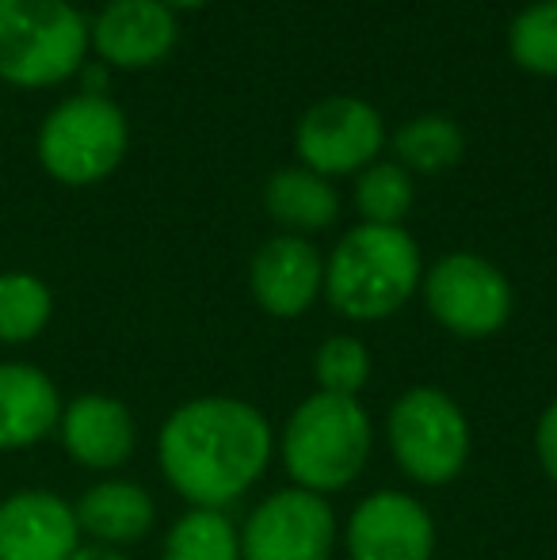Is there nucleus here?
<instances>
[{
  "instance_id": "a878e982",
  "label": "nucleus",
  "mask_w": 557,
  "mask_h": 560,
  "mask_svg": "<svg viewBox=\"0 0 557 560\" xmlns=\"http://www.w3.org/2000/svg\"><path fill=\"white\" fill-rule=\"evenodd\" d=\"M164 8H172V12H179V8H202L210 4V0H161Z\"/></svg>"
},
{
  "instance_id": "412c9836",
  "label": "nucleus",
  "mask_w": 557,
  "mask_h": 560,
  "mask_svg": "<svg viewBox=\"0 0 557 560\" xmlns=\"http://www.w3.org/2000/svg\"><path fill=\"white\" fill-rule=\"evenodd\" d=\"M413 199V172H405L397 161H374L356 176V210L367 225H402Z\"/></svg>"
},
{
  "instance_id": "1a4fd4ad",
  "label": "nucleus",
  "mask_w": 557,
  "mask_h": 560,
  "mask_svg": "<svg viewBox=\"0 0 557 560\" xmlns=\"http://www.w3.org/2000/svg\"><path fill=\"white\" fill-rule=\"evenodd\" d=\"M386 145L382 115L367 100L356 96H328L317 100L294 130V149L302 168L317 176H359L367 164L379 161Z\"/></svg>"
},
{
  "instance_id": "0eeeda50",
  "label": "nucleus",
  "mask_w": 557,
  "mask_h": 560,
  "mask_svg": "<svg viewBox=\"0 0 557 560\" xmlns=\"http://www.w3.org/2000/svg\"><path fill=\"white\" fill-rule=\"evenodd\" d=\"M420 298L428 317L459 339H489L512 320L515 294L508 275L477 252H446L423 267Z\"/></svg>"
},
{
  "instance_id": "39448f33",
  "label": "nucleus",
  "mask_w": 557,
  "mask_h": 560,
  "mask_svg": "<svg viewBox=\"0 0 557 560\" xmlns=\"http://www.w3.org/2000/svg\"><path fill=\"white\" fill-rule=\"evenodd\" d=\"M386 446L405 480L446 488L466 472L474 428L459 400L439 385H409L386 412Z\"/></svg>"
},
{
  "instance_id": "9b49d317",
  "label": "nucleus",
  "mask_w": 557,
  "mask_h": 560,
  "mask_svg": "<svg viewBox=\"0 0 557 560\" xmlns=\"http://www.w3.org/2000/svg\"><path fill=\"white\" fill-rule=\"evenodd\" d=\"M176 12L161 0H107L89 20V46L112 69H153L176 50Z\"/></svg>"
},
{
  "instance_id": "b1692460",
  "label": "nucleus",
  "mask_w": 557,
  "mask_h": 560,
  "mask_svg": "<svg viewBox=\"0 0 557 560\" xmlns=\"http://www.w3.org/2000/svg\"><path fill=\"white\" fill-rule=\"evenodd\" d=\"M535 457L543 465L546 480L557 488V397L550 405L538 412V423H535Z\"/></svg>"
},
{
  "instance_id": "4be33fe9",
  "label": "nucleus",
  "mask_w": 557,
  "mask_h": 560,
  "mask_svg": "<svg viewBox=\"0 0 557 560\" xmlns=\"http://www.w3.org/2000/svg\"><path fill=\"white\" fill-rule=\"evenodd\" d=\"M371 347L351 332H336L313 351V382L328 397H359L371 382Z\"/></svg>"
},
{
  "instance_id": "ddd939ff",
  "label": "nucleus",
  "mask_w": 557,
  "mask_h": 560,
  "mask_svg": "<svg viewBox=\"0 0 557 560\" xmlns=\"http://www.w3.org/2000/svg\"><path fill=\"white\" fill-rule=\"evenodd\" d=\"M81 546L73 503L50 488H20L0 500V560H73Z\"/></svg>"
},
{
  "instance_id": "aec40b11",
  "label": "nucleus",
  "mask_w": 557,
  "mask_h": 560,
  "mask_svg": "<svg viewBox=\"0 0 557 560\" xmlns=\"http://www.w3.org/2000/svg\"><path fill=\"white\" fill-rule=\"evenodd\" d=\"M54 317V294L31 271H0V343L23 347L46 332Z\"/></svg>"
},
{
  "instance_id": "9d476101",
  "label": "nucleus",
  "mask_w": 557,
  "mask_h": 560,
  "mask_svg": "<svg viewBox=\"0 0 557 560\" xmlns=\"http://www.w3.org/2000/svg\"><path fill=\"white\" fill-rule=\"evenodd\" d=\"M340 541L348 560H431L439 530L423 500L402 488H379L351 508Z\"/></svg>"
},
{
  "instance_id": "6e6552de",
  "label": "nucleus",
  "mask_w": 557,
  "mask_h": 560,
  "mask_svg": "<svg viewBox=\"0 0 557 560\" xmlns=\"http://www.w3.org/2000/svg\"><path fill=\"white\" fill-rule=\"evenodd\" d=\"M237 534L241 560H333L340 546V518L325 495L287 485L264 495Z\"/></svg>"
},
{
  "instance_id": "dca6fc26",
  "label": "nucleus",
  "mask_w": 557,
  "mask_h": 560,
  "mask_svg": "<svg viewBox=\"0 0 557 560\" xmlns=\"http://www.w3.org/2000/svg\"><path fill=\"white\" fill-rule=\"evenodd\" d=\"M73 515L81 538H89L92 546L127 549L149 538V530L156 526V500L138 480L104 477L84 488L81 500L73 503Z\"/></svg>"
},
{
  "instance_id": "4468645a",
  "label": "nucleus",
  "mask_w": 557,
  "mask_h": 560,
  "mask_svg": "<svg viewBox=\"0 0 557 560\" xmlns=\"http://www.w3.org/2000/svg\"><path fill=\"white\" fill-rule=\"evenodd\" d=\"M54 435L61 450L89 472H115L135 457L138 420L112 393H81L66 400Z\"/></svg>"
},
{
  "instance_id": "6ab92c4d",
  "label": "nucleus",
  "mask_w": 557,
  "mask_h": 560,
  "mask_svg": "<svg viewBox=\"0 0 557 560\" xmlns=\"http://www.w3.org/2000/svg\"><path fill=\"white\" fill-rule=\"evenodd\" d=\"M161 560H241V534L225 511L187 508L161 541Z\"/></svg>"
},
{
  "instance_id": "20e7f679",
  "label": "nucleus",
  "mask_w": 557,
  "mask_h": 560,
  "mask_svg": "<svg viewBox=\"0 0 557 560\" xmlns=\"http://www.w3.org/2000/svg\"><path fill=\"white\" fill-rule=\"evenodd\" d=\"M89 20L73 0H0V81L54 89L89 61Z\"/></svg>"
},
{
  "instance_id": "f03ea898",
  "label": "nucleus",
  "mask_w": 557,
  "mask_h": 560,
  "mask_svg": "<svg viewBox=\"0 0 557 560\" xmlns=\"http://www.w3.org/2000/svg\"><path fill=\"white\" fill-rule=\"evenodd\" d=\"M420 279L423 256L405 225L359 222L325 259V302L351 325H379L420 294Z\"/></svg>"
},
{
  "instance_id": "f3484780",
  "label": "nucleus",
  "mask_w": 557,
  "mask_h": 560,
  "mask_svg": "<svg viewBox=\"0 0 557 560\" xmlns=\"http://www.w3.org/2000/svg\"><path fill=\"white\" fill-rule=\"evenodd\" d=\"M264 210L290 236L325 233L340 218V195L333 179L298 164V168L271 172V179L264 184Z\"/></svg>"
},
{
  "instance_id": "a211bd4d",
  "label": "nucleus",
  "mask_w": 557,
  "mask_h": 560,
  "mask_svg": "<svg viewBox=\"0 0 557 560\" xmlns=\"http://www.w3.org/2000/svg\"><path fill=\"white\" fill-rule=\"evenodd\" d=\"M394 153L397 164L413 176H439V172L454 168L466 153V138H462V126L446 115H417L394 133Z\"/></svg>"
},
{
  "instance_id": "423d86ee",
  "label": "nucleus",
  "mask_w": 557,
  "mask_h": 560,
  "mask_svg": "<svg viewBox=\"0 0 557 560\" xmlns=\"http://www.w3.org/2000/svg\"><path fill=\"white\" fill-rule=\"evenodd\" d=\"M130 145L127 115L115 100L77 92L43 118L35 138L38 164L66 187H92L115 176Z\"/></svg>"
},
{
  "instance_id": "f8f14e48",
  "label": "nucleus",
  "mask_w": 557,
  "mask_h": 560,
  "mask_svg": "<svg viewBox=\"0 0 557 560\" xmlns=\"http://www.w3.org/2000/svg\"><path fill=\"white\" fill-rule=\"evenodd\" d=\"M248 290L276 320H298L325 298V256L305 236L279 233L256 248L248 264Z\"/></svg>"
},
{
  "instance_id": "393cba45",
  "label": "nucleus",
  "mask_w": 557,
  "mask_h": 560,
  "mask_svg": "<svg viewBox=\"0 0 557 560\" xmlns=\"http://www.w3.org/2000/svg\"><path fill=\"white\" fill-rule=\"evenodd\" d=\"M73 560H130L123 549H112V546H92V541H84L81 549L73 553Z\"/></svg>"
},
{
  "instance_id": "7ed1b4c3",
  "label": "nucleus",
  "mask_w": 557,
  "mask_h": 560,
  "mask_svg": "<svg viewBox=\"0 0 557 560\" xmlns=\"http://www.w3.org/2000/svg\"><path fill=\"white\" fill-rule=\"evenodd\" d=\"M276 454L290 485L313 495L348 492L374 454V420L359 397L313 389L276 431Z\"/></svg>"
},
{
  "instance_id": "5701e85b",
  "label": "nucleus",
  "mask_w": 557,
  "mask_h": 560,
  "mask_svg": "<svg viewBox=\"0 0 557 560\" xmlns=\"http://www.w3.org/2000/svg\"><path fill=\"white\" fill-rule=\"evenodd\" d=\"M508 54L523 73L557 77V0H535L508 27Z\"/></svg>"
},
{
  "instance_id": "f257e3e1",
  "label": "nucleus",
  "mask_w": 557,
  "mask_h": 560,
  "mask_svg": "<svg viewBox=\"0 0 557 560\" xmlns=\"http://www.w3.org/2000/svg\"><path fill=\"white\" fill-rule=\"evenodd\" d=\"M276 457V428L245 397L207 393L176 405L156 431L161 477L187 508L230 511Z\"/></svg>"
},
{
  "instance_id": "2eb2a0df",
  "label": "nucleus",
  "mask_w": 557,
  "mask_h": 560,
  "mask_svg": "<svg viewBox=\"0 0 557 560\" xmlns=\"http://www.w3.org/2000/svg\"><path fill=\"white\" fill-rule=\"evenodd\" d=\"M58 382L35 362H0V454L31 450L58 431Z\"/></svg>"
}]
</instances>
